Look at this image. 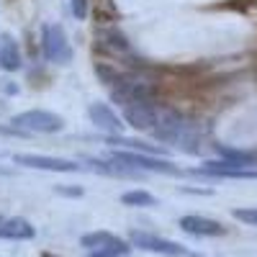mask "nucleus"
Returning <instances> with one entry per match:
<instances>
[{
    "instance_id": "nucleus-1",
    "label": "nucleus",
    "mask_w": 257,
    "mask_h": 257,
    "mask_svg": "<svg viewBox=\"0 0 257 257\" xmlns=\"http://www.w3.org/2000/svg\"><path fill=\"white\" fill-rule=\"evenodd\" d=\"M152 137L160 144L183 149V152H188V155H198L201 152V132H198V126L193 121H188L180 111H173V108H160L157 126L152 128Z\"/></svg>"
},
{
    "instance_id": "nucleus-2",
    "label": "nucleus",
    "mask_w": 257,
    "mask_h": 257,
    "mask_svg": "<svg viewBox=\"0 0 257 257\" xmlns=\"http://www.w3.org/2000/svg\"><path fill=\"white\" fill-rule=\"evenodd\" d=\"M111 160H116L118 165H126V167H134L139 173H160V175H180L183 173L167 157L144 155V152H134V149H111Z\"/></svg>"
},
{
    "instance_id": "nucleus-3",
    "label": "nucleus",
    "mask_w": 257,
    "mask_h": 257,
    "mask_svg": "<svg viewBox=\"0 0 257 257\" xmlns=\"http://www.w3.org/2000/svg\"><path fill=\"white\" fill-rule=\"evenodd\" d=\"M41 54L52 64H70L72 62V44L67 39L64 26L57 24V21H49V24L41 26Z\"/></svg>"
},
{
    "instance_id": "nucleus-4",
    "label": "nucleus",
    "mask_w": 257,
    "mask_h": 257,
    "mask_svg": "<svg viewBox=\"0 0 257 257\" xmlns=\"http://www.w3.org/2000/svg\"><path fill=\"white\" fill-rule=\"evenodd\" d=\"M11 126L21 128L26 134H59L64 128V118L44 108H29L24 113H16L11 118Z\"/></svg>"
},
{
    "instance_id": "nucleus-5",
    "label": "nucleus",
    "mask_w": 257,
    "mask_h": 257,
    "mask_svg": "<svg viewBox=\"0 0 257 257\" xmlns=\"http://www.w3.org/2000/svg\"><path fill=\"white\" fill-rule=\"evenodd\" d=\"M157 116H160V105H155L152 98H139V100L121 105V118L126 121V126H132L134 132L152 134V128L157 126Z\"/></svg>"
},
{
    "instance_id": "nucleus-6",
    "label": "nucleus",
    "mask_w": 257,
    "mask_h": 257,
    "mask_svg": "<svg viewBox=\"0 0 257 257\" xmlns=\"http://www.w3.org/2000/svg\"><path fill=\"white\" fill-rule=\"evenodd\" d=\"M13 165L29 167V170H44V173H80L82 170V165L75 160L52 157V155H31V152L13 155Z\"/></svg>"
},
{
    "instance_id": "nucleus-7",
    "label": "nucleus",
    "mask_w": 257,
    "mask_h": 257,
    "mask_svg": "<svg viewBox=\"0 0 257 257\" xmlns=\"http://www.w3.org/2000/svg\"><path fill=\"white\" fill-rule=\"evenodd\" d=\"M128 242H132V247H139V249H147V252H157V254H167V257H188L190 254L183 244L170 242L165 237H157V234H152V231L134 229L132 234H128Z\"/></svg>"
},
{
    "instance_id": "nucleus-8",
    "label": "nucleus",
    "mask_w": 257,
    "mask_h": 257,
    "mask_svg": "<svg viewBox=\"0 0 257 257\" xmlns=\"http://www.w3.org/2000/svg\"><path fill=\"white\" fill-rule=\"evenodd\" d=\"M80 244L85 249H90V252H100V254H113V257H123L132 252V242H126L121 237H116V234L111 231H90V234H85V237L80 239Z\"/></svg>"
},
{
    "instance_id": "nucleus-9",
    "label": "nucleus",
    "mask_w": 257,
    "mask_h": 257,
    "mask_svg": "<svg viewBox=\"0 0 257 257\" xmlns=\"http://www.w3.org/2000/svg\"><path fill=\"white\" fill-rule=\"evenodd\" d=\"M88 118H90V123L98 128V132H103L105 137H118V134H123V126H126V121L113 111V105H108V103H90L88 105Z\"/></svg>"
},
{
    "instance_id": "nucleus-10",
    "label": "nucleus",
    "mask_w": 257,
    "mask_h": 257,
    "mask_svg": "<svg viewBox=\"0 0 257 257\" xmlns=\"http://www.w3.org/2000/svg\"><path fill=\"white\" fill-rule=\"evenodd\" d=\"M190 175L213 178V180H257V167H221L206 160L201 167L190 170Z\"/></svg>"
},
{
    "instance_id": "nucleus-11",
    "label": "nucleus",
    "mask_w": 257,
    "mask_h": 257,
    "mask_svg": "<svg viewBox=\"0 0 257 257\" xmlns=\"http://www.w3.org/2000/svg\"><path fill=\"white\" fill-rule=\"evenodd\" d=\"M180 229L185 234H193V237H224L226 226L216 219L208 216H198V213H188V216L180 219Z\"/></svg>"
},
{
    "instance_id": "nucleus-12",
    "label": "nucleus",
    "mask_w": 257,
    "mask_h": 257,
    "mask_svg": "<svg viewBox=\"0 0 257 257\" xmlns=\"http://www.w3.org/2000/svg\"><path fill=\"white\" fill-rule=\"evenodd\" d=\"M0 70H3V72H18V70H24V54H21L18 41L11 34L0 36Z\"/></svg>"
},
{
    "instance_id": "nucleus-13",
    "label": "nucleus",
    "mask_w": 257,
    "mask_h": 257,
    "mask_svg": "<svg viewBox=\"0 0 257 257\" xmlns=\"http://www.w3.org/2000/svg\"><path fill=\"white\" fill-rule=\"evenodd\" d=\"M36 226H31L26 219H3L0 221V239H34Z\"/></svg>"
},
{
    "instance_id": "nucleus-14",
    "label": "nucleus",
    "mask_w": 257,
    "mask_h": 257,
    "mask_svg": "<svg viewBox=\"0 0 257 257\" xmlns=\"http://www.w3.org/2000/svg\"><path fill=\"white\" fill-rule=\"evenodd\" d=\"M121 203H123V206H132V208H152V206H157V198H155L149 190L134 188V190H126V193H123Z\"/></svg>"
},
{
    "instance_id": "nucleus-15",
    "label": "nucleus",
    "mask_w": 257,
    "mask_h": 257,
    "mask_svg": "<svg viewBox=\"0 0 257 257\" xmlns=\"http://www.w3.org/2000/svg\"><path fill=\"white\" fill-rule=\"evenodd\" d=\"M231 216L242 221V224H249V226H257V206H247V208H234Z\"/></svg>"
},
{
    "instance_id": "nucleus-16",
    "label": "nucleus",
    "mask_w": 257,
    "mask_h": 257,
    "mask_svg": "<svg viewBox=\"0 0 257 257\" xmlns=\"http://www.w3.org/2000/svg\"><path fill=\"white\" fill-rule=\"evenodd\" d=\"M70 11L77 21H85L88 18V0H70Z\"/></svg>"
},
{
    "instance_id": "nucleus-17",
    "label": "nucleus",
    "mask_w": 257,
    "mask_h": 257,
    "mask_svg": "<svg viewBox=\"0 0 257 257\" xmlns=\"http://www.w3.org/2000/svg\"><path fill=\"white\" fill-rule=\"evenodd\" d=\"M54 193H59V196H70V198H80L82 196V188H67V185H57L54 188Z\"/></svg>"
},
{
    "instance_id": "nucleus-18",
    "label": "nucleus",
    "mask_w": 257,
    "mask_h": 257,
    "mask_svg": "<svg viewBox=\"0 0 257 257\" xmlns=\"http://www.w3.org/2000/svg\"><path fill=\"white\" fill-rule=\"evenodd\" d=\"M88 257H113V254H100V252H90Z\"/></svg>"
},
{
    "instance_id": "nucleus-19",
    "label": "nucleus",
    "mask_w": 257,
    "mask_h": 257,
    "mask_svg": "<svg viewBox=\"0 0 257 257\" xmlns=\"http://www.w3.org/2000/svg\"><path fill=\"white\" fill-rule=\"evenodd\" d=\"M41 257H54V254H49V252H44V254H41Z\"/></svg>"
},
{
    "instance_id": "nucleus-20",
    "label": "nucleus",
    "mask_w": 257,
    "mask_h": 257,
    "mask_svg": "<svg viewBox=\"0 0 257 257\" xmlns=\"http://www.w3.org/2000/svg\"><path fill=\"white\" fill-rule=\"evenodd\" d=\"M0 221H3V216H0Z\"/></svg>"
},
{
    "instance_id": "nucleus-21",
    "label": "nucleus",
    "mask_w": 257,
    "mask_h": 257,
    "mask_svg": "<svg viewBox=\"0 0 257 257\" xmlns=\"http://www.w3.org/2000/svg\"><path fill=\"white\" fill-rule=\"evenodd\" d=\"M0 157H3V152H0Z\"/></svg>"
}]
</instances>
